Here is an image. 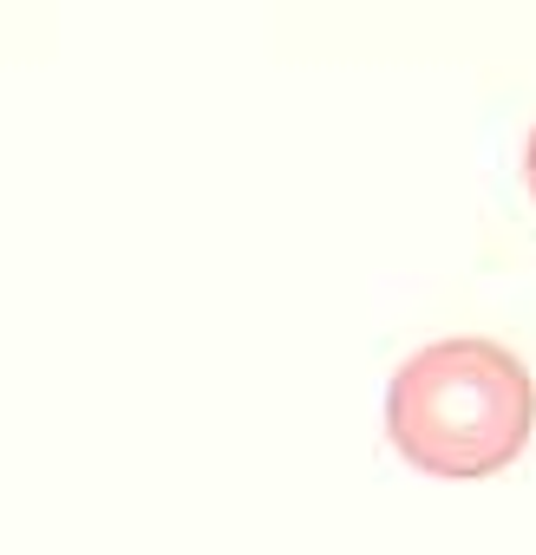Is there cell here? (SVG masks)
Returning <instances> with one entry per match:
<instances>
[{"label":"cell","mask_w":536,"mask_h":555,"mask_svg":"<svg viewBox=\"0 0 536 555\" xmlns=\"http://www.w3.org/2000/svg\"><path fill=\"white\" fill-rule=\"evenodd\" d=\"M536 431L529 366L497 340H432L386 392V438L425 477H497Z\"/></svg>","instance_id":"1"},{"label":"cell","mask_w":536,"mask_h":555,"mask_svg":"<svg viewBox=\"0 0 536 555\" xmlns=\"http://www.w3.org/2000/svg\"><path fill=\"white\" fill-rule=\"evenodd\" d=\"M523 190H529V203H536V125H529V138H523Z\"/></svg>","instance_id":"2"}]
</instances>
